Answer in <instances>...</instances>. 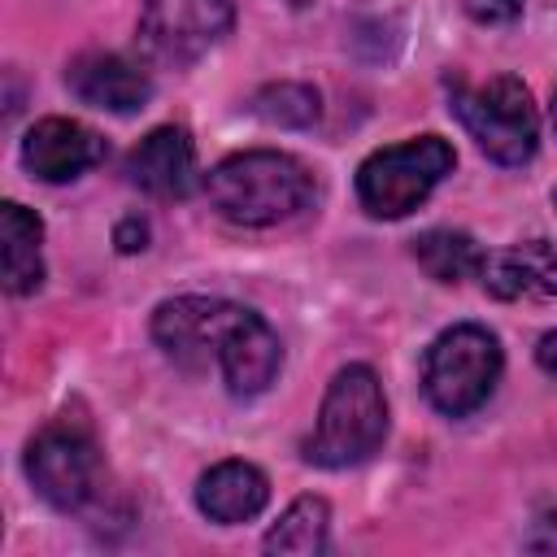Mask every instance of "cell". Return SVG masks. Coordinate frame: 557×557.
Returning <instances> with one entry per match:
<instances>
[{"instance_id": "cell-14", "label": "cell", "mask_w": 557, "mask_h": 557, "mask_svg": "<svg viewBox=\"0 0 557 557\" xmlns=\"http://www.w3.org/2000/svg\"><path fill=\"white\" fill-rule=\"evenodd\" d=\"M265 500H270V479L252 461H218L196 483L200 513L209 522H222V527H235V522L257 518L265 509Z\"/></svg>"}, {"instance_id": "cell-1", "label": "cell", "mask_w": 557, "mask_h": 557, "mask_svg": "<svg viewBox=\"0 0 557 557\" xmlns=\"http://www.w3.org/2000/svg\"><path fill=\"white\" fill-rule=\"evenodd\" d=\"M205 191L213 209L235 226H278L313 205L318 183L292 152L252 148L218 161L205 174Z\"/></svg>"}, {"instance_id": "cell-7", "label": "cell", "mask_w": 557, "mask_h": 557, "mask_svg": "<svg viewBox=\"0 0 557 557\" xmlns=\"http://www.w3.org/2000/svg\"><path fill=\"white\" fill-rule=\"evenodd\" d=\"M235 26L231 0H144L139 13V44L152 61L183 70L200 61L218 39Z\"/></svg>"}, {"instance_id": "cell-20", "label": "cell", "mask_w": 557, "mask_h": 557, "mask_svg": "<svg viewBox=\"0 0 557 557\" xmlns=\"http://www.w3.org/2000/svg\"><path fill=\"white\" fill-rule=\"evenodd\" d=\"M527 0H470V17L474 22H513L522 13Z\"/></svg>"}, {"instance_id": "cell-4", "label": "cell", "mask_w": 557, "mask_h": 557, "mask_svg": "<svg viewBox=\"0 0 557 557\" xmlns=\"http://www.w3.org/2000/svg\"><path fill=\"white\" fill-rule=\"evenodd\" d=\"M26 479L52 509L61 513L87 509L104 483V461L91 422L83 413L52 418L26 448Z\"/></svg>"}, {"instance_id": "cell-8", "label": "cell", "mask_w": 557, "mask_h": 557, "mask_svg": "<svg viewBox=\"0 0 557 557\" xmlns=\"http://www.w3.org/2000/svg\"><path fill=\"white\" fill-rule=\"evenodd\" d=\"M231 318V300L218 296H174L161 300L152 313V339L165 348V357L174 366H183L187 374L209 370V361H218V335Z\"/></svg>"}, {"instance_id": "cell-16", "label": "cell", "mask_w": 557, "mask_h": 557, "mask_svg": "<svg viewBox=\"0 0 557 557\" xmlns=\"http://www.w3.org/2000/svg\"><path fill=\"white\" fill-rule=\"evenodd\" d=\"M483 248L466 231H422L413 239V261L435 278V283H466L479 278L483 270Z\"/></svg>"}, {"instance_id": "cell-11", "label": "cell", "mask_w": 557, "mask_h": 557, "mask_svg": "<svg viewBox=\"0 0 557 557\" xmlns=\"http://www.w3.org/2000/svg\"><path fill=\"white\" fill-rule=\"evenodd\" d=\"M65 83L83 104L109 109V113H135L152 96L148 70L126 61L122 52H83V57H74L70 70H65Z\"/></svg>"}, {"instance_id": "cell-10", "label": "cell", "mask_w": 557, "mask_h": 557, "mask_svg": "<svg viewBox=\"0 0 557 557\" xmlns=\"http://www.w3.org/2000/svg\"><path fill=\"white\" fill-rule=\"evenodd\" d=\"M104 161V139L74 117H44L22 139V165L39 183H70Z\"/></svg>"}, {"instance_id": "cell-19", "label": "cell", "mask_w": 557, "mask_h": 557, "mask_svg": "<svg viewBox=\"0 0 557 557\" xmlns=\"http://www.w3.org/2000/svg\"><path fill=\"white\" fill-rule=\"evenodd\" d=\"M113 244H117V252H144L148 248V222L139 213H126L113 226Z\"/></svg>"}, {"instance_id": "cell-18", "label": "cell", "mask_w": 557, "mask_h": 557, "mask_svg": "<svg viewBox=\"0 0 557 557\" xmlns=\"http://www.w3.org/2000/svg\"><path fill=\"white\" fill-rule=\"evenodd\" d=\"M252 113L270 126H292V131H305L318 122L322 104H318V91L309 83H270L252 96Z\"/></svg>"}, {"instance_id": "cell-23", "label": "cell", "mask_w": 557, "mask_h": 557, "mask_svg": "<svg viewBox=\"0 0 557 557\" xmlns=\"http://www.w3.org/2000/svg\"><path fill=\"white\" fill-rule=\"evenodd\" d=\"M553 131H557V104H553Z\"/></svg>"}, {"instance_id": "cell-24", "label": "cell", "mask_w": 557, "mask_h": 557, "mask_svg": "<svg viewBox=\"0 0 557 557\" xmlns=\"http://www.w3.org/2000/svg\"><path fill=\"white\" fill-rule=\"evenodd\" d=\"M553 205H557V191H553Z\"/></svg>"}, {"instance_id": "cell-15", "label": "cell", "mask_w": 557, "mask_h": 557, "mask_svg": "<svg viewBox=\"0 0 557 557\" xmlns=\"http://www.w3.org/2000/svg\"><path fill=\"white\" fill-rule=\"evenodd\" d=\"M44 222L17 205V200H4L0 205V248H4V287L13 296H30L39 283H44Z\"/></svg>"}, {"instance_id": "cell-17", "label": "cell", "mask_w": 557, "mask_h": 557, "mask_svg": "<svg viewBox=\"0 0 557 557\" xmlns=\"http://www.w3.org/2000/svg\"><path fill=\"white\" fill-rule=\"evenodd\" d=\"M331 531V509L322 496H296L278 522L265 531V553H292V557H313L326 548Z\"/></svg>"}, {"instance_id": "cell-2", "label": "cell", "mask_w": 557, "mask_h": 557, "mask_svg": "<svg viewBox=\"0 0 557 557\" xmlns=\"http://www.w3.org/2000/svg\"><path fill=\"white\" fill-rule=\"evenodd\" d=\"M387 435V396L370 366H344L322 396L305 461L322 470H348L379 453Z\"/></svg>"}, {"instance_id": "cell-3", "label": "cell", "mask_w": 557, "mask_h": 557, "mask_svg": "<svg viewBox=\"0 0 557 557\" xmlns=\"http://www.w3.org/2000/svg\"><path fill=\"white\" fill-rule=\"evenodd\" d=\"M453 113L470 131V139L496 165H527L540 148V113L518 74H496L487 83H448Z\"/></svg>"}, {"instance_id": "cell-5", "label": "cell", "mask_w": 557, "mask_h": 557, "mask_svg": "<svg viewBox=\"0 0 557 557\" xmlns=\"http://www.w3.org/2000/svg\"><path fill=\"white\" fill-rule=\"evenodd\" d=\"M453 165L457 152L440 135L379 148L357 165V200L370 218H405L440 187L444 174H453Z\"/></svg>"}, {"instance_id": "cell-13", "label": "cell", "mask_w": 557, "mask_h": 557, "mask_svg": "<svg viewBox=\"0 0 557 557\" xmlns=\"http://www.w3.org/2000/svg\"><path fill=\"white\" fill-rule=\"evenodd\" d=\"M479 278L496 300H557V248L548 239L509 244L483 257Z\"/></svg>"}, {"instance_id": "cell-22", "label": "cell", "mask_w": 557, "mask_h": 557, "mask_svg": "<svg viewBox=\"0 0 557 557\" xmlns=\"http://www.w3.org/2000/svg\"><path fill=\"white\" fill-rule=\"evenodd\" d=\"M535 361H540V370H544V374H553V379H557V331L540 335V344H535Z\"/></svg>"}, {"instance_id": "cell-12", "label": "cell", "mask_w": 557, "mask_h": 557, "mask_svg": "<svg viewBox=\"0 0 557 557\" xmlns=\"http://www.w3.org/2000/svg\"><path fill=\"white\" fill-rule=\"evenodd\" d=\"M126 178L157 196V200H183L196 183V148L183 126H157L148 131L131 157H126Z\"/></svg>"}, {"instance_id": "cell-21", "label": "cell", "mask_w": 557, "mask_h": 557, "mask_svg": "<svg viewBox=\"0 0 557 557\" xmlns=\"http://www.w3.org/2000/svg\"><path fill=\"white\" fill-rule=\"evenodd\" d=\"M531 553H557V518H540L535 531L522 540Z\"/></svg>"}, {"instance_id": "cell-9", "label": "cell", "mask_w": 557, "mask_h": 557, "mask_svg": "<svg viewBox=\"0 0 557 557\" xmlns=\"http://www.w3.org/2000/svg\"><path fill=\"white\" fill-rule=\"evenodd\" d=\"M283 366L278 335L270 322L244 305H231V318L218 335V370L231 396H261Z\"/></svg>"}, {"instance_id": "cell-6", "label": "cell", "mask_w": 557, "mask_h": 557, "mask_svg": "<svg viewBox=\"0 0 557 557\" xmlns=\"http://www.w3.org/2000/svg\"><path fill=\"white\" fill-rule=\"evenodd\" d=\"M500 366H505V357H500L496 335L487 326L461 322L431 339V348L422 357V392L440 413L466 418L492 396Z\"/></svg>"}]
</instances>
